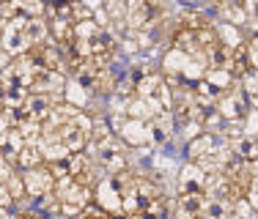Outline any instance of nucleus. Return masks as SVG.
Wrapping results in <instances>:
<instances>
[{"label": "nucleus", "instance_id": "obj_18", "mask_svg": "<svg viewBox=\"0 0 258 219\" xmlns=\"http://www.w3.org/2000/svg\"><path fill=\"white\" fill-rule=\"evenodd\" d=\"M0 20H3V3H0Z\"/></svg>", "mask_w": 258, "mask_h": 219}, {"label": "nucleus", "instance_id": "obj_15", "mask_svg": "<svg viewBox=\"0 0 258 219\" xmlns=\"http://www.w3.org/2000/svg\"><path fill=\"white\" fill-rule=\"evenodd\" d=\"M0 208H6V211H9V208H14V197L9 194V189H6V184H3V181H0Z\"/></svg>", "mask_w": 258, "mask_h": 219}, {"label": "nucleus", "instance_id": "obj_8", "mask_svg": "<svg viewBox=\"0 0 258 219\" xmlns=\"http://www.w3.org/2000/svg\"><path fill=\"white\" fill-rule=\"evenodd\" d=\"M41 162L44 159H41V151H39L36 143H25L14 154V167L17 170H30V167H36V164H41Z\"/></svg>", "mask_w": 258, "mask_h": 219}, {"label": "nucleus", "instance_id": "obj_11", "mask_svg": "<svg viewBox=\"0 0 258 219\" xmlns=\"http://www.w3.org/2000/svg\"><path fill=\"white\" fill-rule=\"evenodd\" d=\"M189 55H184L181 50H176V47H170L168 52H165L162 58V74H181V69L187 66Z\"/></svg>", "mask_w": 258, "mask_h": 219}, {"label": "nucleus", "instance_id": "obj_6", "mask_svg": "<svg viewBox=\"0 0 258 219\" xmlns=\"http://www.w3.org/2000/svg\"><path fill=\"white\" fill-rule=\"evenodd\" d=\"M214 143H217V135H212V132H201V135L189 137V143H187V156H189V162L206 156L209 151L214 148Z\"/></svg>", "mask_w": 258, "mask_h": 219}, {"label": "nucleus", "instance_id": "obj_20", "mask_svg": "<svg viewBox=\"0 0 258 219\" xmlns=\"http://www.w3.org/2000/svg\"><path fill=\"white\" fill-rule=\"evenodd\" d=\"M0 3H3V0H0Z\"/></svg>", "mask_w": 258, "mask_h": 219}, {"label": "nucleus", "instance_id": "obj_1", "mask_svg": "<svg viewBox=\"0 0 258 219\" xmlns=\"http://www.w3.org/2000/svg\"><path fill=\"white\" fill-rule=\"evenodd\" d=\"M118 137L124 140L126 148H149L151 145V124L140 118H126L121 126Z\"/></svg>", "mask_w": 258, "mask_h": 219}, {"label": "nucleus", "instance_id": "obj_9", "mask_svg": "<svg viewBox=\"0 0 258 219\" xmlns=\"http://www.w3.org/2000/svg\"><path fill=\"white\" fill-rule=\"evenodd\" d=\"M63 99L69 101V104L85 110V104H88V99H91V93L75 80V77H69V80H66V85H63Z\"/></svg>", "mask_w": 258, "mask_h": 219}, {"label": "nucleus", "instance_id": "obj_7", "mask_svg": "<svg viewBox=\"0 0 258 219\" xmlns=\"http://www.w3.org/2000/svg\"><path fill=\"white\" fill-rule=\"evenodd\" d=\"M58 140H60V143H63L69 151H83L85 143H88V137H85L83 132H80L77 126L72 124V121H66V124L58 129Z\"/></svg>", "mask_w": 258, "mask_h": 219}, {"label": "nucleus", "instance_id": "obj_12", "mask_svg": "<svg viewBox=\"0 0 258 219\" xmlns=\"http://www.w3.org/2000/svg\"><path fill=\"white\" fill-rule=\"evenodd\" d=\"M22 30H25L28 44H39V41L47 39V20H44V17H30Z\"/></svg>", "mask_w": 258, "mask_h": 219}, {"label": "nucleus", "instance_id": "obj_17", "mask_svg": "<svg viewBox=\"0 0 258 219\" xmlns=\"http://www.w3.org/2000/svg\"><path fill=\"white\" fill-rule=\"evenodd\" d=\"M0 219H9V211L6 208H0Z\"/></svg>", "mask_w": 258, "mask_h": 219}, {"label": "nucleus", "instance_id": "obj_2", "mask_svg": "<svg viewBox=\"0 0 258 219\" xmlns=\"http://www.w3.org/2000/svg\"><path fill=\"white\" fill-rule=\"evenodd\" d=\"M20 173H22V184H25L28 197H39V194L55 189V181H52V175L47 173L44 162L36 164V167H30V170H20Z\"/></svg>", "mask_w": 258, "mask_h": 219}, {"label": "nucleus", "instance_id": "obj_16", "mask_svg": "<svg viewBox=\"0 0 258 219\" xmlns=\"http://www.w3.org/2000/svg\"><path fill=\"white\" fill-rule=\"evenodd\" d=\"M11 170H14V167H11L9 162H6V154L0 151V181H6V175H9Z\"/></svg>", "mask_w": 258, "mask_h": 219}, {"label": "nucleus", "instance_id": "obj_19", "mask_svg": "<svg viewBox=\"0 0 258 219\" xmlns=\"http://www.w3.org/2000/svg\"><path fill=\"white\" fill-rule=\"evenodd\" d=\"M225 219H239V216H233V214H228V216H225Z\"/></svg>", "mask_w": 258, "mask_h": 219}, {"label": "nucleus", "instance_id": "obj_5", "mask_svg": "<svg viewBox=\"0 0 258 219\" xmlns=\"http://www.w3.org/2000/svg\"><path fill=\"white\" fill-rule=\"evenodd\" d=\"M204 175L206 173L195 162H187L179 170V175H176V192H195V189H201V186H204Z\"/></svg>", "mask_w": 258, "mask_h": 219}, {"label": "nucleus", "instance_id": "obj_3", "mask_svg": "<svg viewBox=\"0 0 258 219\" xmlns=\"http://www.w3.org/2000/svg\"><path fill=\"white\" fill-rule=\"evenodd\" d=\"M94 205H99L104 214H110V216H118L121 214V192L113 186L110 175H107V178H102L99 184L94 186Z\"/></svg>", "mask_w": 258, "mask_h": 219}, {"label": "nucleus", "instance_id": "obj_13", "mask_svg": "<svg viewBox=\"0 0 258 219\" xmlns=\"http://www.w3.org/2000/svg\"><path fill=\"white\" fill-rule=\"evenodd\" d=\"M204 80L212 85V88H217V90H228L231 85L236 82V77H233L231 71H225V69H206Z\"/></svg>", "mask_w": 258, "mask_h": 219}, {"label": "nucleus", "instance_id": "obj_4", "mask_svg": "<svg viewBox=\"0 0 258 219\" xmlns=\"http://www.w3.org/2000/svg\"><path fill=\"white\" fill-rule=\"evenodd\" d=\"M28 47L30 44L25 39V30L9 25V22H0V52H6L9 58H14V55L25 52Z\"/></svg>", "mask_w": 258, "mask_h": 219}, {"label": "nucleus", "instance_id": "obj_10", "mask_svg": "<svg viewBox=\"0 0 258 219\" xmlns=\"http://www.w3.org/2000/svg\"><path fill=\"white\" fill-rule=\"evenodd\" d=\"M214 33H217L220 44H228V47H239L242 44V28L231 25V22H214Z\"/></svg>", "mask_w": 258, "mask_h": 219}, {"label": "nucleus", "instance_id": "obj_14", "mask_svg": "<svg viewBox=\"0 0 258 219\" xmlns=\"http://www.w3.org/2000/svg\"><path fill=\"white\" fill-rule=\"evenodd\" d=\"M3 184H6V189H9V194L14 197V205H17V203H22V200L28 197V194H25V184H22V173H20V170H11V173L6 175V181H3Z\"/></svg>", "mask_w": 258, "mask_h": 219}]
</instances>
